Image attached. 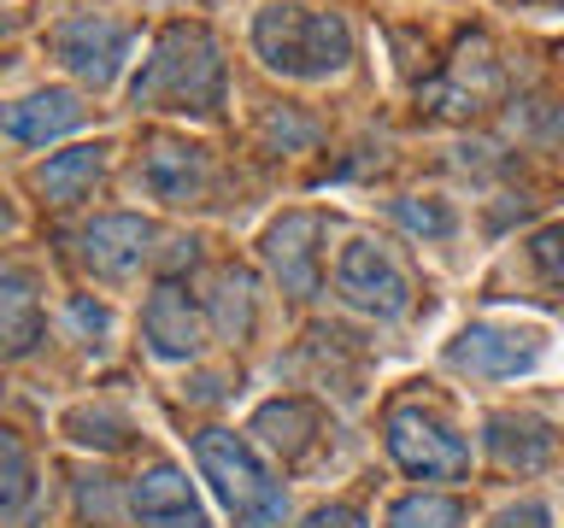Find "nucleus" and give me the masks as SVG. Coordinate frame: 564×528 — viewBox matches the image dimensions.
I'll list each match as a JSON object with an SVG mask.
<instances>
[{
    "label": "nucleus",
    "mask_w": 564,
    "mask_h": 528,
    "mask_svg": "<svg viewBox=\"0 0 564 528\" xmlns=\"http://www.w3.org/2000/svg\"><path fill=\"white\" fill-rule=\"evenodd\" d=\"M194 464L218 493V505L236 517V528H276L289 510V493L271 470L259 464V452L247 447L236 429H200L194 435Z\"/></svg>",
    "instance_id": "7ed1b4c3"
},
{
    "label": "nucleus",
    "mask_w": 564,
    "mask_h": 528,
    "mask_svg": "<svg viewBox=\"0 0 564 528\" xmlns=\"http://www.w3.org/2000/svg\"><path fill=\"white\" fill-rule=\"evenodd\" d=\"M141 183H148L159 200L183 206L206 183V158H200V147H183V141H159L148 153V165H141Z\"/></svg>",
    "instance_id": "2eb2a0df"
},
{
    "label": "nucleus",
    "mask_w": 564,
    "mask_h": 528,
    "mask_svg": "<svg viewBox=\"0 0 564 528\" xmlns=\"http://www.w3.org/2000/svg\"><path fill=\"white\" fill-rule=\"evenodd\" d=\"M488 452L500 470H541L553 458V429L541 417H488Z\"/></svg>",
    "instance_id": "4468645a"
},
{
    "label": "nucleus",
    "mask_w": 564,
    "mask_h": 528,
    "mask_svg": "<svg viewBox=\"0 0 564 528\" xmlns=\"http://www.w3.org/2000/svg\"><path fill=\"white\" fill-rule=\"evenodd\" d=\"M47 47H53V59H59L70 77L106 88L123 70V59H130L135 35L95 12V18H65V24H53L47 30Z\"/></svg>",
    "instance_id": "423d86ee"
},
{
    "label": "nucleus",
    "mask_w": 564,
    "mask_h": 528,
    "mask_svg": "<svg viewBox=\"0 0 564 528\" xmlns=\"http://www.w3.org/2000/svg\"><path fill=\"white\" fill-rule=\"evenodd\" d=\"M465 522V505L453 493H405L388 510V528H458Z\"/></svg>",
    "instance_id": "6ab92c4d"
},
{
    "label": "nucleus",
    "mask_w": 564,
    "mask_h": 528,
    "mask_svg": "<svg viewBox=\"0 0 564 528\" xmlns=\"http://www.w3.org/2000/svg\"><path fill=\"white\" fill-rule=\"evenodd\" d=\"M130 106L212 118L224 106V53L206 24H171L130 82Z\"/></svg>",
    "instance_id": "f257e3e1"
},
{
    "label": "nucleus",
    "mask_w": 564,
    "mask_h": 528,
    "mask_svg": "<svg viewBox=\"0 0 564 528\" xmlns=\"http://www.w3.org/2000/svg\"><path fill=\"white\" fill-rule=\"evenodd\" d=\"M541 359V334L529 329H500V323H470L447 346V364L465 376H523Z\"/></svg>",
    "instance_id": "6e6552de"
},
{
    "label": "nucleus",
    "mask_w": 564,
    "mask_h": 528,
    "mask_svg": "<svg viewBox=\"0 0 564 528\" xmlns=\"http://www.w3.org/2000/svg\"><path fill=\"white\" fill-rule=\"evenodd\" d=\"M388 452L405 475H423V482H458L470 470V447L465 435H453L441 417L417 411V405H394L388 411Z\"/></svg>",
    "instance_id": "20e7f679"
},
{
    "label": "nucleus",
    "mask_w": 564,
    "mask_h": 528,
    "mask_svg": "<svg viewBox=\"0 0 564 528\" xmlns=\"http://www.w3.org/2000/svg\"><path fill=\"white\" fill-rule=\"evenodd\" d=\"M83 123V100L70 88H42V95H24L7 106V135L18 147H47L53 135H70Z\"/></svg>",
    "instance_id": "f8f14e48"
},
{
    "label": "nucleus",
    "mask_w": 564,
    "mask_h": 528,
    "mask_svg": "<svg viewBox=\"0 0 564 528\" xmlns=\"http://www.w3.org/2000/svg\"><path fill=\"white\" fill-rule=\"evenodd\" d=\"M394 218L412 229V235H447V229H453V218L441 206H430V200H423V206L417 200H394Z\"/></svg>",
    "instance_id": "4be33fe9"
},
{
    "label": "nucleus",
    "mask_w": 564,
    "mask_h": 528,
    "mask_svg": "<svg viewBox=\"0 0 564 528\" xmlns=\"http://www.w3.org/2000/svg\"><path fill=\"white\" fill-rule=\"evenodd\" d=\"M100 176H106V147L95 141V147H70V153H53L47 165H35L30 188L42 194V200H53V206H77Z\"/></svg>",
    "instance_id": "ddd939ff"
},
{
    "label": "nucleus",
    "mask_w": 564,
    "mask_h": 528,
    "mask_svg": "<svg viewBox=\"0 0 564 528\" xmlns=\"http://www.w3.org/2000/svg\"><path fill=\"white\" fill-rule=\"evenodd\" d=\"M141 334H148L153 359L183 364L206 346V317L176 282H159V288L148 294V311H141Z\"/></svg>",
    "instance_id": "1a4fd4ad"
},
{
    "label": "nucleus",
    "mask_w": 564,
    "mask_h": 528,
    "mask_svg": "<svg viewBox=\"0 0 564 528\" xmlns=\"http://www.w3.org/2000/svg\"><path fill=\"white\" fill-rule=\"evenodd\" d=\"M317 241H324V218H312V211H289V218H276L264 229V264H271V276L282 282L289 294H317Z\"/></svg>",
    "instance_id": "9d476101"
},
{
    "label": "nucleus",
    "mask_w": 564,
    "mask_h": 528,
    "mask_svg": "<svg viewBox=\"0 0 564 528\" xmlns=\"http://www.w3.org/2000/svg\"><path fill=\"white\" fill-rule=\"evenodd\" d=\"M130 517H135V528H212L200 499H194V487H188V475L176 464H153L135 475Z\"/></svg>",
    "instance_id": "9b49d317"
},
{
    "label": "nucleus",
    "mask_w": 564,
    "mask_h": 528,
    "mask_svg": "<svg viewBox=\"0 0 564 528\" xmlns=\"http://www.w3.org/2000/svg\"><path fill=\"white\" fill-rule=\"evenodd\" d=\"M253 47L276 77L294 82H324L352 59V30L341 12H312V7H264L253 18Z\"/></svg>",
    "instance_id": "f03ea898"
},
{
    "label": "nucleus",
    "mask_w": 564,
    "mask_h": 528,
    "mask_svg": "<svg viewBox=\"0 0 564 528\" xmlns=\"http://www.w3.org/2000/svg\"><path fill=\"white\" fill-rule=\"evenodd\" d=\"M0 341H7L12 359H24V352L42 341V306H35V288H30L24 271L0 276Z\"/></svg>",
    "instance_id": "dca6fc26"
},
{
    "label": "nucleus",
    "mask_w": 564,
    "mask_h": 528,
    "mask_svg": "<svg viewBox=\"0 0 564 528\" xmlns=\"http://www.w3.org/2000/svg\"><path fill=\"white\" fill-rule=\"evenodd\" d=\"M488 528H553V510H546L541 499H523V505H506Z\"/></svg>",
    "instance_id": "5701e85b"
},
{
    "label": "nucleus",
    "mask_w": 564,
    "mask_h": 528,
    "mask_svg": "<svg viewBox=\"0 0 564 528\" xmlns=\"http://www.w3.org/2000/svg\"><path fill=\"white\" fill-rule=\"evenodd\" d=\"M335 294L365 317H400L412 306V276L382 241H347L335 258Z\"/></svg>",
    "instance_id": "39448f33"
},
{
    "label": "nucleus",
    "mask_w": 564,
    "mask_h": 528,
    "mask_svg": "<svg viewBox=\"0 0 564 528\" xmlns=\"http://www.w3.org/2000/svg\"><path fill=\"white\" fill-rule=\"evenodd\" d=\"M529 258H535V271L553 282V288H564V223H546L535 241H529Z\"/></svg>",
    "instance_id": "412c9836"
},
{
    "label": "nucleus",
    "mask_w": 564,
    "mask_h": 528,
    "mask_svg": "<svg viewBox=\"0 0 564 528\" xmlns=\"http://www.w3.org/2000/svg\"><path fill=\"white\" fill-rule=\"evenodd\" d=\"M153 241H159V229L148 218H135V211H112V218H95L77 235V258L95 276L123 282V276H135L141 264L153 258Z\"/></svg>",
    "instance_id": "0eeeda50"
},
{
    "label": "nucleus",
    "mask_w": 564,
    "mask_h": 528,
    "mask_svg": "<svg viewBox=\"0 0 564 528\" xmlns=\"http://www.w3.org/2000/svg\"><path fill=\"white\" fill-rule=\"evenodd\" d=\"M300 528H365V517H359L352 505H317Z\"/></svg>",
    "instance_id": "b1692460"
},
{
    "label": "nucleus",
    "mask_w": 564,
    "mask_h": 528,
    "mask_svg": "<svg viewBox=\"0 0 564 528\" xmlns=\"http://www.w3.org/2000/svg\"><path fill=\"white\" fill-rule=\"evenodd\" d=\"M30 458H24V440H18L12 429L0 435V517H7V528L24 522V510H30Z\"/></svg>",
    "instance_id": "a211bd4d"
},
{
    "label": "nucleus",
    "mask_w": 564,
    "mask_h": 528,
    "mask_svg": "<svg viewBox=\"0 0 564 528\" xmlns=\"http://www.w3.org/2000/svg\"><path fill=\"white\" fill-rule=\"evenodd\" d=\"M253 282H247V271H218V294H212V306H218V323H224V334H241L253 329Z\"/></svg>",
    "instance_id": "aec40b11"
},
{
    "label": "nucleus",
    "mask_w": 564,
    "mask_h": 528,
    "mask_svg": "<svg viewBox=\"0 0 564 528\" xmlns=\"http://www.w3.org/2000/svg\"><path fill=\"white\" fill-rule=\"evenodd\" d=\"M253 435H264L282 458H306L312 435H317V411L306 399H271V405H259Z\"/></svg>",
    "instance_id": "f3484780"
}]
</instances>
